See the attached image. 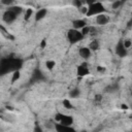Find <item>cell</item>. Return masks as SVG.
I'll return each mask as SVG.
<instances>
[{"label":"cell","mask_w":132,"mask_h":132,"mask_svg":"<svg viewBox=\"0 0 132 132\" xmlns=\"http://www.w3.org/2000/svg\"><path fill=\"white\" fill-rule=\"evenodd\" d=\"M116 54L121 58H123V57H125L127 55V48L124 46L123 41H119L118 42V44L116 46Z\"/></svg>","instance_id":"cell-4"},{"label":"cell","mask_w":132,"mask_h":132,"mask_svg":"<svg viewBox=\"0 0 132 132\" xmlns=\"http://www.w3.org/2000/svg\"><path fill=\"white\" fill-rule=\"evenodd\" d=\"M73 5L78 8V7H80L82 5V1L81 0H73Z\"/></svg>","instance_id":"cell-24"},{"label":"cell","mask_w":132,"mask_h":132,"mask_svg":"<svg viewBox=\"0 0 132 132\" xmlns=\"http://www.w3.org/2000/svg\"><path fill=\"white\" fill-rule=\"evenodd\" d=\"M78 55H79L80 58L87 60V59H89L90 56H91V50H90L88 46H82V47L79 48V51H78Z\"/></svg>","instance_id":"cell-7"},{"label":"cell","mask_w":132,"mask_h":132,"mask_svg":"<svg viewBox=\"0 0 132 132\" xmlns=\"http://www.w3.org/2000/svg\"><path fill=\"white\" fill-rule=\"evenodd\" d=\"M97 70H98V71H104V68H102V67L98 66V67H97Z\"/></svg>","instance_id":"cell-28"},{"label":"cell","mask_w":132,"mask_h":132,"mask_svg":"<svg viewBox=\"0 0 132 132\" xmlns=\"http://www.w3.org/2000/svg\"><path fill=\"white\" fill-rule=\"evenodd\" d=\"M78 9H79V12H80V13H82V14H87V11H88V7H87V6L81 5L80 7H78Z\"/></svg>","instance_id":"cell-22"},{"label":"cell","mask_w":132,"mask_h":132,"mask_svg":"<svg viewBox=\"0 0 132 132\" xmlns=\"http://www.w3.org/2000/svg\"><path fill=\"white\" fill-rule=\"evenodd\" d=\"M61 117H62V113H60V112H58L56 116H55V120H56V122H60V120H61Z\"/></svg>","instance_id":"cell-25"},{"label":"cell","mask_w":132,"mask_h":132,"mask_svg":"<svg viewBox=\"0 0 132 132\" xmlns=\"http://www.w3.org/2000/svg\"><path fill=\"white\" fill-rule=\"evenodd\" d=\"M89 66L87 63H82L77 67V74L79 76H86L87 74H89Z\"/></svg>","instance_id":"cell-6"},{"label":"cell","mask_w":132,"mask_h":132,"mask_svg":"<svg viewBox=\"0 0 132 132\" xmlns=\"http://www.w3.org/2000/svg\"><path fill=\"white\" fill-rule=\"evenodd\" d=\"M59 123L62 124V125L71 126L72 123H73V118H72L71 116H66V114H63V113H62V117H61V120H60Z\"/></svg>","instance_id":"cell-8"},{"label":"cell","mask_w":132,"mask_h":132,"mask_svg":"<svg viewBox=\"0 0 132 132\" xmlns=\"http://www.w3.org/2000/svg\"><path fill=\"white\" fill-rule=\"evenodd\" d=\"M88 47H89L91 51H97V50L99 48V42H98L97 40H93V41L90 42V44H89Z\"/></svg>","instance_id":"cell-13"},{"label":"cell","mask_w":132,"mask_h":132,"mask_svg":"<svg viewBox=\"0 0 132 132\" xmlns=\"http://www.w3.org/2000/svg\"><path fill=\"white\" fill-rule=\"evenodd\" d=\"M72 25H73V29L80 30L81 28H84L85 26H87V23H86V21L82 20V19H77V20H74V21H73Z\"/></svg>","instance_id":"cell-9"},{"label":"cell","mask_w":132,"mask_h":132,"mask_svg":"<svg viewBox=\"0 0 132 132\" xmlns=\"http://www.w3.org/2000/svg\"><path fill=\"white\" fill-rule=\"evenodd\" d=\"M45 45H46V41H45V40H42V41L40 42V47H41V48H44Z\"/></svg>","instance_id":"cell-26"},{"label":"cell","mask_w":132,"mask_h":132,"mask_svg":"<svg viewBox=\"0 0 132 132\" xmlns=\"http://www.w3.org/2000/svg\"><path fill=\"white\" fill-rule=\"evenodd\" d=\"M58 132H65V131H73V129L70 126H66V125H62V124H55L54 127Z\"/></svg>","instance_id":"cell-10"},{"label":"cell","mask_w":132,"mask_h":132,"mask_svg":"<svg viewBox=\"0 0 132 132\" xmlns=\"http://www.w3.org/2000/svg\"><path fill=\"white\" fill-rule=\"evenodd\" d=\"M62 103H63V106H64L65 108H67V109H72V108H73V106H72L70 100H68V99H64Z\"/></svg>","instance_id":"cell-15"},{"label":"cell","mask_w":132,"mask_h":132,"mask_svg":"<svg viewBox=\"0 0 132 132\" xmlns=\"http://www.w3.org/2000/svg\"><path fill=\"white\" fill-rule=\"evenodd\" d=\"M1 3L5 6H11L13 3H14V0H0Z\"/></svg>","instance_id":"cell-20"},{"label":"cell","mask_w":132,"mask_h":132,"mask_svg":"<svg viewBox=\"0 0 132 132\" xmlns=\"http://www.w3.org/2000/svg\"><path fill=\"white\" fill-rule=\"evenodd\" d=\"M20 76H21V74H20V71L19 70H15L14 72H13V74H12V78H11V82H15L19 78H20Z\"/></svg>","instance_id":"cell-17"},{"label":"cell","mask_w":132,"mask_h":132,"mask_svg":"<svg viewBox=\"0 0 132 132\" xmlns=\"http://www.w3.org/2000/svg\"><path fill=\"white\" fill-rule=\"evenodd\" d=\"M122 108H123V109H128V106H127L126 104H122Z\"/></svg>","instance_id":"cell-29"},{"label":"cell","mask_w":132,"mask_h":132,"mask_svg":"<svg viewBox=\"0 0 132 132\" xmlns=\"http://www.w3.org/2000/svg\"><path fill=\"white\" fill-rule=\"evenodd\" d=\"M95 99H96L97 101H98V100L100 101V100L102 99V96H101V95H96V96H95Z\"/></svg>","instance_id":"cell-27"},{"label":"cell","mask_w":132,"mask_h":132,"mask_svg":"<svg viewBox=\"0 0 132 132\" xmlns=\"http://www.w3.org/2000/svg\"><path fill=\"white\" fill-rule=\"evenodd\" d=\"M79 94H80V91H79V89H77V88L72 89V90L69 92V96H70L71 98H77V97L79 96Z\"/></svg>","instance_id":"cell-14"},{"label":"cell","mask_w":132,"mask_h":132,"mask_svg":"<svg viewBox=\"0 0 132 132\" xmlns=\"http://www.w3.org/2000/svg\"><path fill=\"white\" fill-rule=\"evenodd\" d=\"M80 32H81V34H82L84 36L87 35V34H89V33H90V27H89V26H85L84 28L80 29Z\"/></svg>","instance_id":"cell-21"},{"label":"cell","mask_w":132,"mask_h":132,"mask_svg":"<svg viewBox=\"0 0 132 132\" xmlns=\"http://www.w3.org/2000/svg\"><path fill=\"white\" fill-rule=\"evenodd\" d=\"M8 9H10L11 11H13L16 15H19V14H21L23 12V8L21 6H18V5H15V6H9Z\"/></svg>","instance_id":"cell-12"},{"label":"cell","mask_w":132,"mask_h":132,"mask_svg":"<svg viewBox=\"0 0 132 132\" xmlns=\"http://www.w3.org/2000/svg\"><path fill=\"white\" fill-rule=\"evenodd\" d=\"M32 14H33V10H32L31 8H27V9L25 10V14H24V15H25V16H24L25 20H26V21L29 20V19L32 16Z\"/></svg>","instance_id":"cell-16"},{"label":"cell","mask_w":132,"mask_h":132,"mask_svg":"<svg viewBox=\"0 0 132 132\" xmlns=\"http://www.w3.org/2000/svg\"><path fill=\"white\" fill-rule=\"evenodd\" d=\"M108 22H109V16L107 14H104L102 12V13H99V14L96 15V23H97V25L103 26V25H106Z\"/></svg>","instance_id":"cell-5"},{"label":"cell","mask_w":132,"mask_h":132,"mask_svg":"<svg viewBox=\"0 0 132 132\" xmlns=\"http://www.w3.org/2000/svg\"><path fill=\"white\" fill-rule=\"evenodd\" d=\"M121 4H122V2H121V1H119V0H116V1L112 3V5H111V8L116 9V8H118V7H119Z\"/></svg>","instance_id":"cell-23"},{"label":"cell","mask_w":132,"mask_h":132,"mask_svg":"<svg viewBox=\"0 0 132 132\" xmlns=\"http://www.w3.org/2000/svg\"><path fill=\"white\" fill-rule=\"evenodd\" d=\"M123 44H124V46L128 50V48L131 47V45H132V41H131V39H125V40L123 41Z\"/></svg>","instance_id":"cell-19"},{"label":"cell","mask_w":132,"mask_h":132,"mask_svg":"<svg viewBox=\"0 0 132 132\" xmlns=\"http://www.w3.org/2000/svg\"><path fill=\"white\" fill-rule=\"evenodd\" d=\"M16 16H18V15H16L13 11H11L10 9H8V10H6V11L3 13L2 19H3V21H4L6 24H11V23H13V22L15 21Z\"/></svg>","instance_id":"cell-3"},{"label":"cell","mask_w":132,"mask_h":132,"mask_svg":"<svg viewBox=\"0 0 132 132\" xmlns=\"http://www.w3.org/2000/svg\"><path fill=\"white\" fill-rule=\"evenodd\" d=\"M46 13H47V10H46L45 8H41V9H39V10L35 13V21L38 22V21L42 20V19L46 15Z\"/></svg>","instance_id":"cell-11"},{"label":"cell","mask_w":132,"mask_h":132,"mask_svg":"<svg viewBox=\"0 0 132 132\" xmlns=\"http://www.w3.org/2000/svg\"><path fill=\"white\" fill-rule=\"evenodd\" d=\"M67 37H68V40L71 42V43H75L79 40H81L84 38V35L81 34V32L79 30H76V29H70L67 33Z\"/></svg>","instance_id":"cell-2"},{"label":"cell","mask_w":132,"mask_h":132,"mask_svg":"<svg viewBox=\"0 0 132 132\" xmlns=\"http://www.w3.org/2000/svg\"><path fill=\"white\" fill-rule=\"evenodd\" d=\"M55 65H56V63H55V61H53V60H48V61H46V63H45V66H46V68H48V69H53Z\"/></svg>","instance_id":"cell-18"},{"label":"cell","mask_w":132,"mask_h":132,"mask_svg":"<svg viewBox=\"0 0 132 132\" xmlns=\"http://www.w3.org/2000/svg\"><path fill=\"white\" fill-rule=\"evenodd\" d=\"M104 11H105V8L102 5V3H100V2H92L88 6V11H87L86 15H88V16L97 15V14L102 13Z\"/></svg>","instance_id":"cell-1"}]
</instances>
